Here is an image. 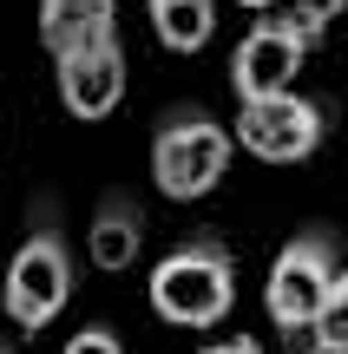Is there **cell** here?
<instances>
[{
	"label": "cell",
	"instance_id": "14",
	"mask_svg": "<svg viewBox=\"0 0 348 354\" xmlns=\"http://www.w3.org/2000/svg\"><path fill=\"white\" fill-rule=\"evenodd\" d=\"M197 354H263V342H250V335H230V342H210Z\"/></svg>",
	"mask_w": 348,
	"mask_h": 354
},
{
	"label": "cell",
	"instance_id": "13",
	"mask_svg": "<svg viewBox=\"0 0 348 354\" xmlns=\"http://www.w3.org/2000/svg\"><path fill=\"white\" fill-rule=\"evenodd\" d=\"M336 13H348V0H296V20L309 26V33H322Z\"/></svg>",
	"mask_w": 348,
	"mask_h": 354
},
{
	"label": "cell",
	"instance_id": "3",
	"mask_svg": "<svg viewBox=\"0 0 348 354\" xmlns=\"http://www.w3.org/2000/svg\"><path fill=\"white\" fill-rule=\"evenodd\" d=\"M73 289H79L73 250H66V236L53 230V216H39V223L26 230V243L13 250V263H7V289H0L7 322L20 335H39L66 302H73Z\"/></svg>",
	"mask_w": 348,
	"mask_h": 354
},
{
	"label": "cell",
	"instance_id": "6",
	"mask_svg": "<svg viewBox=\"0 0 348 354\" xmlns=\"http://www.w3.org/2000/svg\"><path fill=\"white\" fill-rule=\"evenodd\" d=\"M309 26L302 20H257L230 53V86L237 99H270V92H289L309 59Z\"/></svg>",
	"mask_w": 348,
	"mask_h": 354
},
{
	"label": "cell",
	"instance_id": "7",
	"mask_svg": "<svg viewBox=\"0 0 348 354\" xmlns=\"http://www.w3.org/2000/svg\"><path fill=\"white\" fill-rule=\"evenodd\" d=\"M53 66H59V99L73 118H105L125 99V46H118V33L53 53Z\"/></svg>",
	"mask_w": 348,
	"mask_h": 354
},
{
	"label": "cell",
	"instance_id": "10",
	"mask_svg": "<svg viewBox=\"0 0 348 354\" xmlns=\"http://www.w3.org/2000/svg\"><path fill=\"white\" fill-rule=\"evenodd\" d=\"M145 13H152L158 46L171 53H197L217 33V0H145Z\"/></svg>",
	"mask_w": 348,
	"mask_h": 354
},
{
	"label": "cell",
	"instance_id": "11",
	"mask_svg": "<svg viewBox=\"0 0 348 354\" xmlns=\"http://www.w3.org/2000/svg\"><path fill=\"white\" fill-rule=\"evenodd\" d=\"M302 354H348V269H336V282H329L322 308H315V322H309Z\"/></svg>",
	"mask_w": 348,
	"mask_h": 354
},
{
	"label": "cell",
	"instance_id": "4",
	"mask_svg": "<svg viewBox=\"0 0 348 354\" xmlns=\"http://www.w3.org/2000/svg\"><path fill=\"white\" fill-rule=\"evenodd\" d=\"M336 230H296V236L276 250V269H270V289H263V308L276 315L283 335H309L315 308H322L329 282H336ZM302 354V348H296Z\"/></svg>",
	"mask_w": 348,
	"mask_h": 354
},
{
	"label": "cell",
	"instance_id": "15",
	"mask_svg": "<svg viewBox=\"0 0 348 354\" xmlns=\"http://www.w3.org/2000/svg\"><path fill=\"white\" fill-rule=\"evenodd\" d=\"M237 7H270V0H237Z\"/></svg>",
	"mask_w": 348,
	"mask_h": 354
},
{
	"label": "cell",
	"instance_id": "1",
	"mask_svg": "<svg viewBox=\"0 0 348 354\" xmlns=\"http://www.w3.org/2000/svg\"><path fill=\"white\" fill-rule=\"evenodd\" d=\"M237 302V263L230 250H223L210 230H197V236L171 243L165 256H158L152 269V308L158 322H178V328H210V322H223Z\"/></svg>",
	"mask_w": 348,
	"mask_h": 354
},
{
	"label": "cell",
	"instance_id": "5",
	"mask_svg": "<svg viewBox=\"0 0 348 354\" xmlns=\"http://www.w3.org/2000/svg\"><path fill=\"white\" fill-rule=\"evenodd\" d=\"M322 131H329V112L315 99H302L296 86L237 105V138H244L263 165H302V158L322 145Z\"/></svg>",
	"mask_w": 348,
	"mask_h": 354
},
{
	"label": "cell",
	"instance_id": "2",
	"mask_svg": "<svg viewBox=\"0 0 348 354\" xmlns=\"http://www.w3.org/2000/svg\"><path fill=\"white\" fill-rule=\"evenodd\" d=\"M230 171V131L204 112V105H171L158 118V138H152V177L165 197L197 203L223 184Z\"/></svg>",
	"mask_w": 348,
	"mask_h": 354
},
{
	"label": "cell",
	"instance_id": "8",
	"mask_svg": "<svg viewBox=\"0 0 348 354\" xmlns=\"http://www.w3.org/2000/svg\"><path fill=\"white\" fill-rule=\"evenodd\" d=\"M92 263L99 269H131L145 250V203L125 197V190H112V197L99 203V216H92Z\"/></svg>",
	"mask_w": 348,
	"mask_h": 354
},
{
	"label": "cell",
	"instance_id": "16",
	"mask_svg": "<svg viewBox=\"0 0 348 354\" xmlns=\"http://www.w3.org/2000/svg\"><path fill=\"white\" fill-rule=\"evenodd\" d=\"M0 354H7V348H0Z\"/></svg>",
	"mask_w": 348,
	"mask_h": 354
},
{
	"label": "cell",
	"instance_id": "9",
	"mask_svg": "<svg viewBox=\"0 0 348 354\" xmlns=\"http://www.w3.org/2000/svg\"><path fill=\"white\" fill-rule=\"evenodd\" d=\"M112 33H118L112 0H39V39L53 53L86 46V39H112Z\"/></svg>",
	"mask_w": 348,
	"mask_h": 354
},
{
	"label": "cell",
	"instance_id": "12",
	"mask_svg": "<svg viewBox=\"0 0 348 354\" xmlns=\"http://www.w3.org/2000/svg\"><path fill=\"white\" fill-rule=\"evenodd\" d=\"M66 354H125V342H118L105 322H92V328H79L73 342H66Z\"/></svg>",
	"mask_w": 348,
	"mask_h": 354
}]
</instances>
